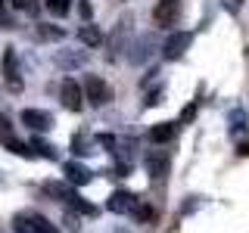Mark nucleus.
I'll return each instance as SVG.
<instances>
[{
    "instance_id": "393cba45",
    "label": "nucleus",
    "mask_w": 249,
    "mask_h": 233,
    "mask_svg": "<svg viewBox=\"0 0 249 233\" xmlns=\"http://www.w3.org/2000/svg\"><path fill=\"white\" fill-rule=\"evenodd\" d=\"M240 3H243V0H228V10H237Z\"/></svg>"
},
{
    "instance_id": "ddd939ff",
    "label": "nucleus",
    "mask_w": 249,
    "mask_h": 233,
    "mask_svg": "<svg viewBox=\"0 0 249 233\" xmlns=\"http://www.w3.org/2000/svg\"><path fill=\"white\" fill-rule=\"evenodd\" d=\"M78 37H81V44H84V47H97V44H103V31H100L97 25H88V22L81 25Z\"/></svg>"
},
{
    "instance_id": "1a4fd4ad",
    "label": "nucleus",
    "mask_w": 249,
    "mask_h": 233,
    "mask_svg": "<svg viewBox=\"0 0 249 233\" xmlns=\"http://www.w3.org/2000/svg\"><path fill=\"white\" fill-rule=\"evenodd\" d=\"M19 118H22V124H25V128H31V131H50V128H53L50 112H41V109H25Z\"/></svg>"
},
{
    "instance_id": "5701e85b",
    "label": "nucleus",
    "mask_w": 249,
    "mask_h": 233,
    "mask_svg": "<svg viewBox=\"0 0 249 233\" xmlns=\"http://www.w3.org/2000/svg\"><path fill=\"white\" fill-rule=\"evenodd\" d=\"M159 97H162V90H153L150 97H146V106H156V103H159Z\"/></svg>"
},
{
    "instance_id": "4be33fe9",
    "label": "nucleus",
    "mask_w": 249,
    "mask_h": 233,
    "mask_svg": "<svg viewBox=\"0 0 249 233\" xmlns=\"http://www.w3.org/2000/svg\"><path fill=\"white\" fill-rule=\"evenodd\" d=\"M193 115H196V106H187V109H184V112H181V121H190V118H193Z\"/></svg>"
},
{
    "instance_id": "f3484780",
    "label": "nucleus",
    "mask_w": 249,
    "mask_h": 233,
    "mask_svg": "<svg viewBox=\"0 0 249 233\" xmlns=\"http://www.w3.org/2000/svg\"><path fill=\"white\" fill-rule=\"evenodd\" d=\"M44 6H47L53 16H66L69 6H72V0H44Z\"/></svg>"
},
{
    "instance_id": "a211bd4d",
    "label": "nucleus",
    "mask_w": 249,
    "mask_h": 233,
    "mask_svg": "<svg viewBox=\"0 0 249 233\" xmlns=\"http://www.w3.org/2000/svg\"><path fill=\"white\" fill-rule=\"evenodd\" d=\"M13 6H16V10H22V13H28V16H37V10H41L37 0H13Z\"/></svg>"
},
{
    "instance_id": "423d86ee",
    "label": "nucleus",
    "mask_w": 249,
    "mask_h": 233,
    "mask_svg": "<svg viewBox=\"0 0 249 233\" xmlns=\"http://www.w3.org/2000/svg\"><path fill=\"white\" fill-rule=\"evenodd\" d=\"M59 100H62V106H66L69 112H81V109H84V90H81V84H78L75 78H66L62 87H59Z\"/></svg>"
},
{
    "instance_id": "20e7f679",
    "label": "nucleus",
    "mask_w": 249,
    "mask_h": 233,
    "mask_svg": "<svg viewBox=\"0 0 249 233\" xmlns=\"http://www.w3.org/2000/svg\"><path fill=\"white\" fill-rule=\"evenodd\" d=\"M181 13H184L181 0H159V3L153 6V22L159 28H171V25L181 22Z\"/></svg>"
},
{
    "instance_id": "f8f14e48",
    "label": "nucleus",
    "mask_w": 249,
    "mask_h": 233,
    "mask_svg": "<svg viewBox=\"0 0 249 233\" xmlns=\"http://www.w3.org/2000/svg\"><path fill=\"white\" fill-rule=\"evenodd\" d=\"M146 171H150V177L153 181H162V177L168 174V162H165V155H146Z\"/></svg>"
},
{
    "instance_id": "6ab92c4d",
    "label": "nucleus",
    "mask_w": 249,
    "mask_h": 233,
    "mask_svg": "<svg viewBox=\"0 0 249 233\" xmlns=\"http://www.w3.org/2000/svg\"><path fill=\"white\" fill-rule=\"evenodd\" d=\"M0 28H13V16H10V10H6V0H0Z\"/></svg>"
},
{
    "instance_id": "9d476101",
    "label": "nucleus",
    "mask_w": 249,
    "mask_h": 233,
    "mask_svg": "<svg viewBox=\"0 0 249 233\" xmlns=\"http://www.w3.org/2000/svg\"><path fill=\"white\" fill-rule=\"evenodd\" d=\"M62 174H66V183H72V186L90 183V171L84 168L81 162H66V165H62Z\"/></svg>"
},
{
    "instance_id": "0eeeda50",
    "label": "nucleus",
    "mask_w": 249,
    "mask_h": 233,
    "mask_svg": "<svg viewBox=\"0 0 249 233\" xmlns=\"http://www.w3.org/2000/svg\"><path fill=\"white\" fill-rule=\"evenodd\" d=\"M3 78H6V87L13 93H19L25 84H22V75H19V62H16V47H6L3 50Z\"/></svg>"
},
{
    "instance_id": "2eb2a0df",
    "label": "nucleus",
    "mask_w": 249,
    "mask_h": 233,
    "mask_svg": "<svg viewBox=\"0 0 249 233\" xmlns=\"http://www.w3.org/2000/svg\"><path fill=\"white\" fill-rule=\"evenodd\" d=\"M62 34H66V31L56 28V25H47V22H41V25H37V37H41V41H59Z\"/></svg>"
},
{
    "instance_id": "dca6fc26",
    "label": "nucleus",
    "mask_w": 249,
    "mask_h": 233,
    "mask_svg": "<svg viewBox=\"0 0 249 233\" xmlns=\"http://www.w3.org/2000/svg\"><path fill=\"white\" fill-rule=\"evenodd\" d=\"M3 146H6L10 152H16V155H35V152H31L25 143H19L16 137H3Z\"/></svg>"
},
{
    "instance_id": "7ed1b4c3",
    "label": "nucleus",
    "mask_w": 249,
    "mask_h": 233,
    "mask_svg": "<svg viewBox=\"0 0 249 233\" xmlns=\"http://www.w3.org/2000/svg\"><path fill=\"white\" fill-rule=\"evenodd\" d=\"M84 100H88V103L90 106H106L109 103V100H112V90H109V84L103 81V78H100V75H88V78H84Z\"/></svg>"
},
{
    "instance_id": "412c9836",
    "label": "nucleus",
    "mask_w": 249,
    "mask_h": 233,
    "mask_svg": "<svg viewBox=\"0 0 249 233\" xmlns=\"http://www.w3.org/2000/svg\"><path fill=\"white\" fill-rule=\"evenodd\" d=\"M78 13H81V19H84V22H88V19H90V13H93L90 0H78Z\"/></svg>"
},
{
    "instance_id": "f257e3e1",
    "label": "nucleus",
    "mask_w": 249,
    "mask_h": 233,
    "mask_svg": "<svg viewBox=\"0 0 249 233\" xmlns=\"http://www.w3.org/2000/svg\"><path fill=\"white\" fill-rule=\"evenodd\" d=\"M44 193H47V196H53V199H59V202H66L69 208H75V212H81V215H90V217L97 215V208H93L90 202H84L81 193H78L75 186H69L66 181H62V183L59 181H47L44 183Z\"/></svg>"
},
{
    "instance_id": "9b49d317",
    "label": "nucleus",
    "mask_w": 249,
    "mask_h": 233,
    "mask_svg": "<svg viewBox=\"0 0 249 233\" xmlns=\"http://www.w3.org/2000/svg\"><path fill=\"white\" fill-rule=\"evenodd\" d=\"M175 134H178V121H159L146 131L150 143H168V140H175Z\"/></svg>"
},
{
    "instance_id": "f03ea898",
    "label": "nucleus",
    "mask_w": 249,
    "mask_h": 233,
    "mask_svg": "<svg viewBox=\"0 0 249 233\" xmlns=\"http://www.w3.org/2000/svg\"><path fill=\"white\" fill-rule=\"evenodd\" d=\"M13 230L16 233H59L56 224H50L41 212H19L13 217Z\"/></svg>"
},
{
    "instance_id": "6e6552de",
    "label": "nucleus",
    "mask_w": 249,
    "mask_h": 233,
    "mask_svg": "<svg viewBox=\"0 0 249 233\" xmlns=\"http://www.w3.org/2000/svg\"><path fill=\"white\" fill-rule=\"evenodd\" d=\"M106 208H109V212H115V215H131L137 208V196H134V193H128V190H119V193L109 196Z\"/></svg>"
},
{
    "instance_id": "4468645a",
    "label": "nucleus",
    "mask_w": 249,
    "mask_h": 233,
    "mask_svg": "<svg viewBox=\"0 0 249 233\" xmlns=\"http://www.w3.org/2000/svg\"><path fill=\"white\" fill-rule=\"evenodd\" d=\"M31 150H35L37 155H44V159H56V146L47 143V140H41V137L31 140Z\"/></svg>"
},
{
    "instance_id": "39448f33",
    "label": "nucleus",
    "mask_w": 249,
    "mask_h": 233,
    "mask_svg": "<svg viewBox=\"0 0 249 233\" xmlns=\"http://www.w3.org/2000/svg\"><path fill=\"white\" fill-rule=\"evenodd\" d=\"M190 44H193L190 31H171V34L165 37V44H162V56H165L168 62H175V59H181L184 53L190 50Z\"/></svg>"
},
{
    "instance_id": "aec40b11",
    "label": "nucleus",
    "mask_w": 249,
    "mask_h": 233,
    "mask_svg": "<svg viewBox=\"0 0 249 233\" xmlns=\"http://www.w3.org/2000/svg\"><path fill=\"white\" fill-rule=\"evenodd\" d=\"M131 215H134L137 221H153V208H146V205H137Z\"/></svg>"
},
{
    "instance_id": "b1692460",
    "label": "nucleus",
    "mask_w": 249,
    "mask_h": 233,
    "mask_svg": "<svg viewBox=\"0 0 249 233\" xmlns=\"http://www.w3.org/2000/svg\"><path fill=\"white\" fill-rule=\"evenodd\" d=\"M237 152H240V155H249V143H240V146H237Z\"/></svg>"
}]
</instances>
